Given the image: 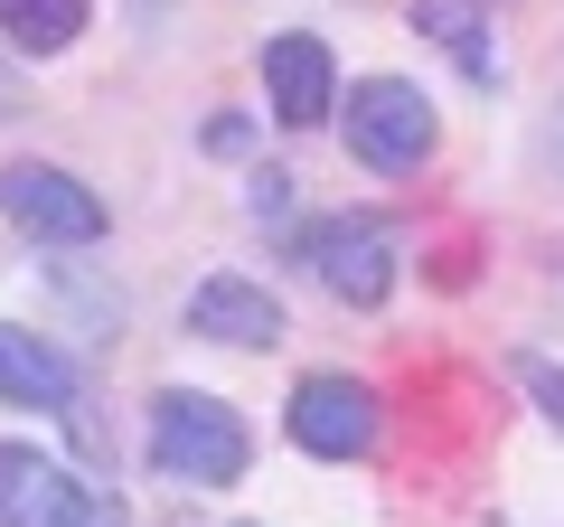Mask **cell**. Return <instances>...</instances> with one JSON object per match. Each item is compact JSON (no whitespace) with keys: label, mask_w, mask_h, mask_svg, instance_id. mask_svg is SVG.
<instances>
[{"label":"cell","mask_w":564,"mask_h":527,"mask_svg":"<svg viewBox=\"0 0 564 527\" xmlns=\"http://www.w3.org/2000/svg\"><path fill=\"white\" fill-rule=\"evenodd\" d=\"M141 452H151V471L180 490H236L245 462H254V433H245V415L226 406V396H207V386H161L151 396V424H141Z\"/></svg>","instance_id":"6da1fadb"},{"label":"cell","mask_w":564,"mask_h":527,"mask_svg":"<svg viewBox=\"0 0 564 527\" xmlns=\"http://www.w3.org/2000/svg\"><path fill=\"white\" fill-rule=\"evenodd\" d=\"M339 132L348 151H358L367 170H423L433 161V142H443V114H433V95H423L414 76H358L339 95Z\"/></svg>","instance_id":"7a4b0ae2"},{"label":"cell","mask_w":564,"mask_h":527,"mask_svg":"<svg viewBox=\"0 0 564 527\" xmlns=\"http://www.w3.org/2000/svg\"><path fill=\"white\" fill-rule=\"evenodd\" d=\"M395 217H377V207H339V217H311L302 226V264L329 283V302L348 311H377L386 292H395Z\"/></svg>","instance_id":"3957f363"},{"label":"cell","mask_w":564,"mask_h":527,"mask_svg":"<svg viewBox=\"0 0 564 527\" xmlns=\"http://www.w3.org/2000/svg\"><path fill=\"white\" fill-rule=\"evenodd\" d=\"M0 217L20 226L29 245H57V255H76V245H104V198L76 180V170L57 161H10L0 170Z\"/></svg>","instance_id":"277c9868"},{"label":"cell","mask_w":564,"mask_h":527,"mask_svg":"<svg viewBox=\"0 0 564 527\" xmlns=\"http://www.w3.org/2000/svg\"><path fill=\"white\" fill-rule=\"evenodd\" d=\"M377 386L348 377V367H311L302 386H292V406H282V433L311 452V462H367L377 452Z\"/></svg>","instance_id":"5b68a950"},{"label":"cell","mask_w":564,"mask_h":527,"mask_svg":"<svg viewBox=\"0 0 564 527\" xmlns=\"http://www.w3.org/2000/svg\"><path fill=\"white\" fill-rule=\"evenodd\" d=\"M263 104H273V122H292V132L329 122V104H339V57H329L311 29L263 39Z\"/></svg>","instance_id":"8992f818"},{"label":"cell","mask_w":564,"mask_h":527,"mask_svg":"<svg viewBox=\"0 0 564 527\" xmlns=\"http://www.w3.org/2000/svg\"><path fill=\"white\" fill-rule=\"evenodd\" d=\"M85 499L95 490L39 443H0V527H85Z\"/></svg>","instance_id":"52a82bcc"},{"label":"cell","mask_w":564,"mask_h":527,"mask_svg":"<svg viewBox=\"0 0 564 527\" xmlns=\"http://www.w3.org/2000/svg\"><path fill=\"white\" fill-rule=\"evenodd\" d=\"M180 321H188V340H207V348H282V302L254 273H207Z\"/></svg>","instance_id":"ba28073f"},{"label":"cell","mask_w":564,"mask_h":527,"mask_svg":"<svg viewBox=\"0 0 564 527\" xmlns=\"http://www.w3.org/2000/svg\"><path fill=\"white\" fill-rule=\"evenodd\" d=\"M0 406H39V415H76V358L47 330L0 321Z\"/></svg>","instance_id":"9c48e42d"},{"label":"cell","mask_w":564,"mask_h":527,"mask_svg":"<svg viewBox=\"0 0 564 527\" xmlns=\"http://www.w3.org/2000/svg\"><path fill=\"white\" fill-rule=\"evenodd\" d=\"M404 29H423L470 85H499V29H489V0H404Z\"/></svg>","instance_id":"30bf717a"},{"label":"cell","mask_w":564,"mask_h":527,"mask_svg":"<svg viewBox=\"0 0 564 527\" xmlns=\"http://www.w3.org/2000/svg\"><path fill=\"white\" fill-rule=\"evenodd\" d=\"M95 29V0H0V39L20 57H66Z\"/></svg>","instance_id":"8fae6325"},{"label":"cell","mask_w":564,"mask_h":527,"mask_svg":"<svg viewBox=\"0 0 564 527\" xmlns=\"http://www.w3.org/2000/svg\"><path fill=\"white\" fill-rule=\"evenodd\" d=\"M527 161H536V180H545V189H564V95L536 114V132H527Z\"/></svg>","instance_id":"7c38bea8"},{"label":"cell","mask_w":564,"mask_h":527,"mask_svg":"<svg viewBox=\"0 0 564 527\" xmlns=\"http://www.w3.org/2000/svg\"><path fill=\"white\" fill-rule=\"evenodd\" d=\"M245 207H254V217H282V207H292V170H254Z\"/></svg>","instance_id":"4fadbf2b"},{"label":"cell","mask_w":564,"mask_h":527,"mask_svg":"<svg viewBox=\"0 0 564 527\" xmlns=\"http://www.w3.org/2000/svg\"><path fill=\"white\" fill-rule=\"evenodd\" d=\"M527 386H536L545 424H564V367H555V358H527Z\"/></svg>","instance_id":"5bb4252c"},{"label":"cell","mask_w":564,"mask_h":527,"mask_svg":"<svg viewBox=\"0 0 564 527\" xmlns=\"http://www.w3.org/2000/svg\"><path fill=\"white\" fill-rule=\"evenodd\" d=\"M85 527H132V518H122V499H85Z\"/></svg>","instance_id":"9a60e30c"},{"label":"cell","mask_w":564,"mask_h":527,"mask_svg":"<svg viewBox=\"0 0 564 527\" xmlns=\"http://www.w3.org/2000/svg\"><path fill=\"white\" fill-rule=\"evenodd\" d=\"M0 114H20V76L10 66H0Z\"/></svg>","instance_id":"2e32d148"}]
</instances>
